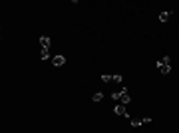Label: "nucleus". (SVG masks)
<instances>
[{"label":"nucleus","mask_w":179,"mask_h":133,"mask_svg":"<svg viewBox=\"0 0 179 133\" xmlns=\"http://www.w3.org/2000/svg\"><path fill=\"white\" fill-rule=\"evenodd\" d=\"M112 100L113 101H120V103H123V105H127L129 101H131V95H129V91L125 88H122L120 91H113L112 93Z\"/></svg>","instance_id":"nucleus-1"},{"label":"nucleus","mask_w":179,"mask_h":133,"mask_svg":"<svg viewBox=\"0 0 179 133\" xmlns=\"http://www.w3.org/2000/svg\"><path fill=\"white\" fill-rule=\"evenodd\" d=\"M157 68H159V72H161L163 76H167L169 72H171V58H169V56H163V60H157Z\"/></svg>","instance_id":"nucleus-2"},{"label":"nucleus","mask_w":179,"mask_h":133,"mask_svg":"<svg viewBox=\"0 0 179 133\" xmlns=\"http://www.w3.org/2000/svg\"><path fill=\"white\" fill-rule=\"evenodd\" d=\"M113 113H115V115H122V117H129V113H127V109H125L123 103H117V105L113 107Z\"/></svg>","instance_id":"nucleus-3"},{"label":"nucleus","mask_w":179,"mask_h":133,"mask_svg":"<svg viewBox=\"0 0 179 133\" xmlns=\"http://www.w3.org/2000/svg\"><path fill=\"white\" fill-rule=\"evenodd\" d=\"M52 64H54V66H56V68L64 66V64H66V58H64V56H62V54H56V56H54V58H52Z\"/></svg>","instance_id":"nucleus-4"},{"label":"nucleus","mask_w":179,"mask_h":133,"mask_svg":"<svg viewBox=\"0 0 179 133\" xmlns=\"http://www.w3.org/2000/svg\"><path fill=\"white\" fill-rule=\"evenodd\" d=\"M40 46H42L44 50H50V38H48V36H42V38H40Z\"/></svg>","instance_id":"nucleus-5"},{"label":"nucleus","mask_w":179,"mask_h":133,"mask_svg":"<svg viewBox=\"0 0 179 133\" xmlns=\"http://www.w3.org/2000/svg\"><path fill=\"white\" fill-rule=\"evenodd\" d=\"M169 18H171V12H161V14H159V20H161V22H167Z\"/></svg>","instance_id":"nucleus-6"},{"label":"nucleus","mask_w":179,"mask_h":133,"mask_svg":"<svg viewBox=\"0 0 179 133\" xmlns=\"http://www.w3.org/2000/svg\"><path fill=\"white\" fill-rule=\"evenodd\" d=\"M92 100L96 101V103H100V101L103 100V93H101V91H98V93H94V95H92Z\"/></svg>","instance_id":"nucleus-7"},{"label":"nucleus","mask_w":179,"mask_h":133,"mask_svg":"<svg viewBox=\"0 0 179 133\" xmlns=\"http://www.w3.org/2000/svg\"><path fill=\"white\" fill-rule=\"evenodd\" d=\"M40 58H42V60H48V58H50V50H44V48H42V50H40Z\"/></svg>","instance_id":"nucleus-8"},{"label":"nucleus","mask_w":179,"mask_h":133,"mask_svg":"<svg viewBox=\"0 0 179 133\" xmlns=\"http://www.w3.org/2000/svg\"><path fill=\"white\" fill-rule=\"evenodd\" d=\"M112 81H115V84H122V81H123V78L120 76V74H113V76H112Z\"/></svg>","instance_id":"nucleus-9"},{"label":"nucleus","mask_w":179,"mask_h":133,"mask_svg":"<svg viewBox=\"0 0 179 133\" xmlns=\"http://www.w3.org/2000/svg\"><path fill=\"white\" fill-rule=\"evenodd\" d=\"M101 81H103V84H110V81H112V76H110V74H103V76H101Z\"/></svg>","instance_id":"nucleus-10"},{"label":"nucleus","mask_w":179,"mask_h":133,"mask_svg":"<svg viewBox=\"0 0 179 133\" xmlns=\"http://www.w3.org/2000/svg\"><path fill=\"white\" fill-rule=\"evenodd\" d=\"M141 119H131V127H139V125H141Z\"/></svg>","instance_id":"nucleus-11"}]
</instances>
